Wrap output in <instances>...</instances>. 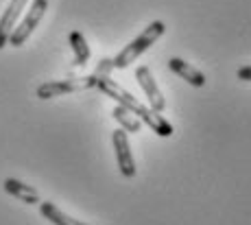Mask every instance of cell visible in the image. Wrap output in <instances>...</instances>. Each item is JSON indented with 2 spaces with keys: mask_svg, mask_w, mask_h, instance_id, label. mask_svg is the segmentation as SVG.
I'll list each match as a JSON object with an SVG mask.
<instances>
[{
  "mask_svg": "<svg viewBox=\"0 0 251 225\" xmlns=\"http://www.w3.org/2000/svg\"><path fill=\"white\" fill-rule=\"evenodd\" d=\"M96 88H99L100 92L107 94L109 99H114L120 107L129 109V112H131L136 118H140L142 123H147V125L151 127V131H155L157 136H162V138L173 136V125L162 116L160 112H155V109L142 105L136 97H131V94H129L123 85H118L114 79H109L107 75H103V76L96 75Z\"/></svg>",
  "mask_w": 251,
  "mask_h": 225,
  "instance_id": "cell-1",
  "label": "cell"
},
{
  "mask_svg": "<svg viewBox=\"0 0 251 225\" xmlns=\"http://www.w3.org/2000/svg\"><path fill=\"white\" fill-rule=\"evenodd\" d=\"M164 33H166V25H164L162 20L151 22V25L144 28V31L140 33V35L131 42V44H127L123 50L118 52V55L114 57V59H109V61H112V68H118V70L127 68V66L131 64V61H136L144 50L151 49V46L155 44L157 40H160Z\"/></svg>",
  "mask_w": 251,
  "mask_h": 225,
  "instance_id": "cell-2",
  "label": "cell"
},
{
  "mask_svg": "<svg viewBox=\"0 0 251 225\" xmlns=\"http://www.w3.org/2000/svg\"><path fill=\"white\" fill-rule=\"evenodd\" d=\"M46 9H48V0H33L31 7H28V13L22 18L20 25H16V28H13L11 35H9V44L11 46H22L24 42L31 37V33L35 31V26L42 22Z\"/></svg>",
  "mask_w": 251,
  "mask_h": 225,
  "instance_id": "cell-3",
  "label": "cell"
},
{
  "mask_svg": "<svg viewBox=\"0 0 251 225\" xmlns=\"http://www.w3.org/2000/svg\"><path fill=\"white\" fill-rule=\"evenodd\" d=\"M96 88V75L83 76V79H64V81H46L37 88V97L40 99H55L61 94H70V92H83V90Z\"/></svg>",
  "mask_w": 251,
  "mask_h": 225,
  "instance_id": "cell-4",
  "label": "cell"
},
{
  "mask_svg": "<svg viewBox=\"0 0 251 225\" xmlns=\"http://www.w3.org/2000/svg\"><path fill=\"white\" fill-rule=\"evenodd\" d=\"M112 142H114L116 160H118V169L123 177H127V179L136 177V162H133V155H131V145H129L127 131L125 129H116L112 133Z\"/></svg>",
  "mask_w": 251,
  "mask_h": 225,
  "instance_id": "cell-5",
  "label": "cell"
},
{
  "mask_svg": "<svg viewBox=\"0 0 251 225\" xmlns=\"http://www.w3.org/2000/svg\"><path fill=\"white\" fill-rule=\"evenodd\" d=\"M136 79H138L140 88L144 90V94H147L149 103H151V109H155V112L162 114L164 109H166V99L162 97V92H160V88H157L155 79H153L151 70H149L147 66H140L136 70Z\"/></svg>",
  "mask_w": 251,
  "mask_h": 225,
  "instance_id": "cell-6",
  "label": "cell"
},
{
  "mask_svg": "<svg viewBox=\"0 0 251 225\" xmlns=\"http://www.w3.org/2000/svg\"><path fill=\"white\" fill-rule=\"evenodd\" d=\"M28 4V0H11L9 7L4 9L2 18H0V49H4V44H9V35L16 28L18 20L22 16V9Z\"/></svg>",
  "mask_w": 251,
  "mask_h": 225,
  "instance_id": "cell-7",
  "label": "cell"
},
{
  "mask_svg": "<svg viewBox=\"0 0 251 225\" xmlns=\"http://www.w3.org/2000/svg\"><path fill=\"white\" fill-rule=\"evenodd\" d=\"M2 188L7 190L11 197H16V199H20L24 201V203H28V205H40L42 203V199H40V193H37L33 186H28V184H22L20 179H13V177H7V179L2 181Z\"/></svg>",
  "mask_w": 251,
  "mask_h": 225,
  "instance_id": "cell-8",
  "label": "cell"
},
{
  "mask_svg": "<svg viewBox=\"0 0 251 225\" xmlns=\"http://www.w3.org/2000/svg\"><path fill=\"white\" fill-rule=\"evenodd\" d=\"M168 68L175 75H179L181 79H186L190 85H195V88H203L205 85V75L199 73V70H197L195 66H190L188 61L179 59V57H171V59H168Z\"/></svg>",
  "mask_w": 251,
  "mask_h": 225,
  "instance_id": "cell-9",
  "label": "cell"
},
{
  "mask_svg": "<svg viewBox=\"0 0 251 225\" xmlns=\"http://www.w3.org/2000/svg\"><path fill=\"white\" fill-rule=\"evenodd\" d=\"M40 212H42V217H44L46 221H50L52 225H90V223L79 221V219L68 217V214L61 212V210L57 208L55 203H50V201H42V203H40Z\"/></svg>",
  "mask_w": 251,
  "mask_h": 225,
  "instance_id": "cell-10",
  "label": "cell"
},
{
  "mask_svg": "<svg viewBox=\"0 0 251 225\" xmlns=\"http://www.w3.org/2000/svg\"><path fill=\"white\" fill-rule=\"evenodd\" d=\"M112 116H114V121L118 123V125L123 127L127 133H138V131H140V127H142V121L133 116V114L129 112V109L120 107V105H116V107H114Z\"/></svg>",
  "mask_w": 251,
  "mask_h": 225,
  "instance_id": "cell-11",
  "label": "cell"
},
{
  "mask_svg": "<svg viewBox=\"0 0 251 225\" xmlns=\"http://www.w3.org/2000/svg\"><path fill=\"white\" fill-rule=\"evenodd\" d=\"M68 40H70L72 50H75V61L79 66H85V64H88V59H90V46H88V42H85L83 33H81V31H72Z\"/></svg>",
  "mask_w": 251,
  "mask_h": 225,
  "instance_id": "cell-12",
  "label": "cell"
},
{
  "mask_svg": "<svg viewBox=\"0 0 251 225\" xmlns=\"http://www.w3.org/2000/svg\"><path fill=\"white\" fill-rule=\"evenodd\" d=\"M240 81H251V66H243V68H238V73H236Z\"/></svg>",
  "mask_w": 251,
  "mask_h": 225,
  "instance_id": "cell-13",
  "label": "cell"
}]
</instances>
